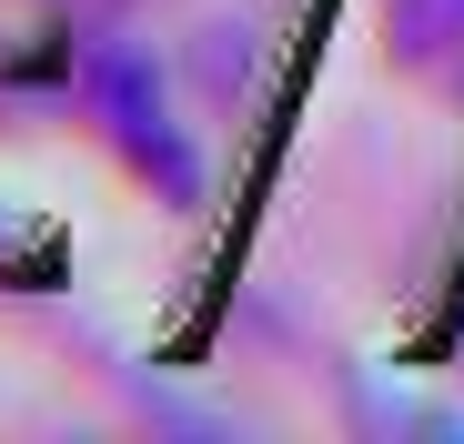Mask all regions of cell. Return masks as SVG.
Instances as JSON below:
<instances>
[{"instance_id":"obj_1","label":"cell","mask_w":464,"mask_h":444,"mask_svg":"<svg viewBox=\"0 0 464 444\" xmlns=\"http://www.w3.org/2000/svg\"><path fill=\"white\" fill-rule=\"evenodd\" d=\"M102 101H111V121H121V141H131V152L151 162V172H162L172 192H192V152H182V141H172V121H162V92H151L141 82V61H102Z\"/></svg>"},{"instance_id":"obj_2","label":"cell","mask_w":464,"mask_h":444,"mask_svg":"<svg viewBox=\"0 0 464 444\" xmlns=\"http://www.w3.org/2000/svg\"><path fill=\"white\" fill-rule=\"evenodd\" d=\"M394 41L424 71H464V0H394Z\"/></svg>"}]
</instances>
